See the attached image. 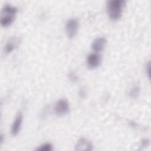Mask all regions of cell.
<instances>
[{
    "instance_id": "obj_2",
    "label": "cell",
    "mask_w": 151,
    "mask_h": 151,
    "mask_svg": "<svg viewBox=\"0 0 151 151\" xmlns=\"http://www.w3.org/2000/svg\"><path fill=\"white\" fill-rule=\"evenodd\" d=\"M17 12V8L9 4H6L2 9L1 13L0 23L2 27L9 25L14 19Z\"/></svg>"
},
{
    "instance_id": "obj_5",
    "label": "cell",
    "mask_w": 151,
    "mask_h": 151,
    "mask_svg": "<svg viewBox=\"0 0 151 151\" xmlns=\"http://www.w3.org/2000/svg\"><path fill=\"white\" fill-rule=\"evenodd\" d=\"M74 149L76 150H93V146L90 142L87 139L81 137L79 139L75 145Z\"/></svg>"
},
{
    "instance_id": "obj_10",
    "label": "cell",
    "mask_w": 151,
    "mask_h": 151,
    "mask_svg": "<svg viewBox=\"0 0 151 151\" xmlns=\"http://www.w3.org/2000/svg\"><path fill=\"white\" fill-rule=\"evenodd\" d=\"M52 149V146L50 143H46L42 145H41L39 147H38L36 150L38 151H50Z\"/></svg>"
},
{
    "instance_id": "obj_13",
    "label": "cell",
    "mask_w": 151,
    "mask_h": 151,
    "mask_svg": "<svg viewBox=\"0 0 151 151\" xmlns=\"http://www.w3.org/2000/svg\"><path fill=\"white\" fill-rule=\"evenodd\" d=\"M147 74L149 76H150V63H148V65H147Z\"/></svg>"
},
{
    "instance_id": "obj_6",
    "label": "cell",
    "mask_w": 151,
    "mask_h": 151,
    "mask_svg": "<svg viewBox=\"0 0 151 151\" xmlns=\"http://www.w3.org/2000/svg\"><path fill=\"white\" fill-rule=\"evenodd\" d=\"M106 44V40L104 37H99L96 38L92 43L91 48L96 52L101 51Z\"/></svg>"
},
{
    "instance_id": "obj_11",
    "label": "cell",
    "mask_w": 151,
    "mask_h": 151,
    "mask_svg": "<svg viewBox=\"0 0 151 151\" xmlns=\"http://www.w3.org/2000/svg\"><path fill=\"white\" fill-rule=\"evenodd\" d=\"M139 93V88L138 87H134L129 92V95L132 98H136Z\"/></svg>"
},
{
    "instance_id": "obj_8",
    "label": "cell",
    "mask_w": 151,
    "mask_h": 151,
    "mask_svg": "<svg viewBox=\"0 0 151 151\" xmlns=\"http://www.w3.org/2000/svg\"><path fill=\"white\" fill-rule=\"evenodd\" d=\"M22 121V115L21 113H19L17 116L11 126V133L13 136H16L18 133L21 128Z\"/></svg>"
},
{
    "instance_id": "obj_3",
    "label": "cell",
    "mask_w": 151,
    "mask_h": 151,
    "mask_svg": "<svg viewBox=\"0 0 151 151\" xmlns=\"http://www.w3.org/2000/svg\"><path fill=\"white\" fill-rule=\"evenodd\" d=\"M78 27V20L76 18H71L67 21L65 25V31L67 36L72 38L77 33Z\"/></svg>"
},
{
    "instance_id": "obj_7",
    "label": "cell",
    "mask_w": 151,
    "mask_h": 151,
    "mask_svg": "<svg viewBox=\"0 0 151 151\" xmlns=\"http://www.w3.org/2000/svg\"><path fill=\"white\" fill-rule=\"evenodd\" d=\"M101 58L100 55L97 53H91L87 56V63L90 68H96L100 63Z\"/></svg>"
},
{
    "instance_id": "obj_12",
    "label": "cell",
    "mask_w": 151,
    "mask_h": 151,
    "mask_svg": "<svg viewBox=\"0 0 151 151\" xmlns=\"http://www.w3.org/2000/svg\"><path fill=\"white\" fill-rule=\"evenodd\" d=\"M68 76L69 79L71 81H76L78 80L77 76L74 72H73V71L70 72L69 74H68Z\"/></svg>"
},
{
    "instance_id": "obj_4",
    "label": "cell",
    "mask_w": 151,
    "mask_h": 151,
    "mask_svg": "<svg viewBox=\"0 0 151 151\" xmlns=\"http://www.w3.org/2000/svg\"><path fill=\"white\" fill-rule=\"evenodd\" d=\"M69 110V104L67 100L60 99L55 104L54 111L57 115L63 116Z\"/></svg>"
},
{
    "instance_id": "obj_9",
    "label": "cell",
    "mask_w": 151,
    "mask_h": 151,
    "mask_svg": "<svg viewBox=\"0 0 151 151\" xmlns=\"http://www.w3.org/2000/svg\"><path fill=\"white\" fill-rule=\"evenodd\" d=\"M19 41H20L19 38L18 37H15L9 39L8 41L7 42L5 45V52L7 53L11 52L18 46Z\"/></svg>"
},
{
    "instance_id": "obj_1",
    "label": "cell",
    "mask_w": 151,
    "mask_h": 151,
    "mask_svg": "<svg viewBox=\"0 0 151 151\" xmlns=\"http://www.w3.org/2000/svg\"><path fill=\"white\" fill-rule=\"evenodd\" d=\"M124 4V0H110L107 2V11L111 19L116 21L120 18Z\"/></svg>"
}]
</instances>
